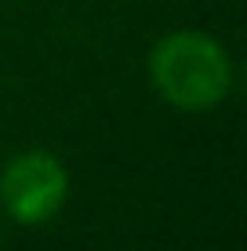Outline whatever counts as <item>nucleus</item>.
Returning <instances> with one entry per match:
<instances>
[{
  "label": "nucleus",
  "mask_w": 247,
  "mask_h": 251,
  "mask_svg": "<svg viewBox=\"0 0 247 251\" xmlns=\"http://www.w3.org/2000/svg\"><path fill=\"white\" fill-rule=\"evenodd\" d=\"M149 80L164 102L185 113H203L225 102L233 88L229 51L200 29H175L149 51Z\"/></svg>",
  "instance_id": "obj_1"
},
{
  "label": "nucleus",
  "mask_w": 247,
  "mask_h": 251,
  "mask_svg": "<svg viewBox=\"0 0 247 251\" xmlns=\"http://www.w3.org/2000/svg\"><path fill=\"white\" fill-rule=\"evenodd\" d=\"M69 197V171L47 150H25L0 171V204L19 226H40L62 211Z\"/></svg>",
  "instance_id": "obj_2"
}]
</instances>
